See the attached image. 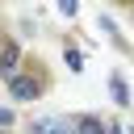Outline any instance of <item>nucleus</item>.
Masks as SVG:
<instances>
[{
    "mask_svg": "<svg viewBox=\"0 0 134 134\" xmlns=\"http://www.w3.org/2000/svg\"><path fill=\"white\" fill-rule=\"evenodd\" d=\"M17 75H21V46L8 38V42L0 46V80H8V84H13Z\"/></svg>",
    "mask_w": 134,
    "mask_h": 134,
    "instance_id": "1",
    "label": "nucleus"
},
{
    "mask_svg": "<svg viewBox=\"0 0 134 134\" xmlns=\"http://www.w3.org/2000/svg\"><path fill=\"white\" fill-rule=\"evenodd\" d=\"M8 92H13V100H34V96L42 92V84H38L34 75H17V80L8 84Z\"/></svg>",
    "mask_w": 134,
    "mask_h": 134,
    "instance_id": "2",
    "label": "nucleus"
},
{
    "mask_svg": "<svg viewBox=\"0 0 134 134\" xmlns=\"http://www.w3.org/2000/svg\"><path fill=\"white\" fill-rule=\"evenodd\" d=\"M34 130H38V134H75V121H63V117H42V121H34Z\"/></svg>",
    "mask_w": 134,
    "mask_h": 134,
    "instance_id": "3",
    "label": "nucleus"
},
{
    "mask_svg": "<svg viewBox=\"0 0 134 134\" xmlns=\"http://www.w3.org/2000/svg\"><path fill=\"white\" fill-rule=\"evenodd\" d=\"M75 134H109V126H105L100 117L84 113V117H75Z\"/></svg>",
    "mask_w": 134,
    "mask_h": 134,
    "instance_id": "4",
    "label": "nucleus"
},
{
    "mask_svg": "<svg viewBox=\"0 0 134 134\" xmlns=\"http://www.w3.org/2000/svg\"><path fill=\"white\" fill-rule=\"evenodd\" d=\"M109 92H113V100H117V105H130V88H126V80H121V75H113V80H109Z\"/></svg>",
    "mask_w": 134,
    "mask_h": 134,
    "instance_id": "5",
    "label": "nucleus"
},
{
    "mask_svg": "<svg viewBox=\"0 0 134 134\" xmlns=\"http://www.w3.org/2000/svg\"><path fill=\"white\" fill-rule=\"evenodd\" d=\"M80 63H84V54L71 46V50H67V67H71V71H80Z\"/></svg>",
    "mask_w": 134,
    "mask_h": 134,
    "instance_id": "6",
    "label": "nucleus"
},
{
    "mask_svg": "<svg viewBox=\"0 0 134 134\" xmlns=\"http://www.w3.org/2000/svg\"><path fill=\"white\" fill-rule=\"evenodd\" d=\"M13 121V109H0V126H8Z\"/></svg>",
    "mask_w": 134,
    "mask_h": 134,
    "instance_id": "7",
    "label": "nucleus"
},
{
    "mask_svg": "<svg viewBox=\"0 0 134 134\" xmlns=\"http://www.w3.org/2000/svg\"><path fill=\"white\" fill-rule=\"evenodd\" d=\"M109 134H121V130H117V126H109Z\"/></svg>",
    "mask_w": 134,
    "mask_h": 134,
    "instance_id": "8",
    "label": "nucleus"
}]
</instances>
